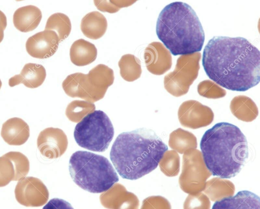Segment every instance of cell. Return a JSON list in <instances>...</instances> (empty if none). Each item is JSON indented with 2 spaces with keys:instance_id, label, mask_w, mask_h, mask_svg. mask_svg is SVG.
Masks as SVG:
<instances>
[{
  "instance_id": "2",
  "label": "cell",
  "mask_w": 260,
  "mask_h": 209,
  "mask_svg": "<svg viewBox=\"0 0 260 209\" xmlns=\"http://www.w3.org/2000/svg\"><path fill=\"white\" fill-rule=\"evenodd\" d=\"M167 150V146L153 130L141 128L119 134L110 158L122 178L135 180L155 169Z\"/></svg>"
},
{
  "instance_id": "16",
  "label": "cell",
  "mask_w": 260,
  "mask_h": 209,
  "mask_svg": "<svg viewBox=\"0 0 260 209\" xmlns=\"http://www.w3.org/2000/svg\"><path fill=\"white\" fill-rule=\"evenodd\" d=\"M1 134L8 144L20 146L24 144L28 139L29 127L22 119L12 118L3 123Z\"/></svg>"
},
{
  "instance_id": "27",
  "label": "cell",
  "mask_w": 260,
  "mask_h": 209,
  "mask_svg": "<svg viewBox=\"0 0 260 209\" xmlns=\"http://www.w3.org/2000/svg\"><path fill=\"white\" fill-rule=\"evenodd\" d=\"M95 106L91 102L85 100H75L67 107L66 114L73 122L81 120L87 114L95 111Z\"/></svg>"
},
{
  "instance_id": "7",
  "label": "cell",
  "mask_w": 260,
  "mask_h": 209,
  "mask_svg": "<svg viewBox=\"0 0 260 209\" xmlns=\"http://www.w3.org/2000/svg\"><path fill=\"white\" fill-rule=\"evenodd\" d=\"M114 134V127L108 116L102 111L95 110L77 123L74 136L81 147L103 152L108 148Z\"/></svg>"
},
{
  "instance_id": "1",
  "label": "cell",
  "mask_w": 260,
  "mask_h": 209,
  "mask_svg": "<svg viewBox=\"0 0 260 209\" xmlns=\"http://www.w3.org/2000/svg\"><path fill=\"white\" fill-rule=\"evenodd\" d=\"M202 64L208 77L219 86L245 91L260 80V52L246 39L214 36L205 46Z\"/></svg>"
},
{
  "instance_id": "19",
  "label": "cell",
  "mask_w": 260,
  "mask_h": 209,
  "mask_svg": "<svg viewBox=\"0 0 260 209\" xmlns=\"http://www.w3.org/2000/svg\"><path fill=\"white\" fill-rule=\"evenodd\" d=\"M42 17V12L39 8L28 5L19 8L15 11L13 21L16 29L26 32L36 29Z\"/></svg>"
},
{
  "instance_id": "14",
  "label": "cell",
  "mask_w": 260,
  "mask_h": 209,
  "mask_svg": "<svg viewBox=\"0 0 260 209\" xmlns=\"http://www.w3.org/2000/svg\"><path fill=\"white\" fill-rule=\"evenodd\" d=\"M144 58L147 70L153 75H161L172 66L170 51L158 42H153L148 45L144 51Z\"/></svg>"
},
{
  "instance_id": "23",
  "label": "cell",
  "mask_w": 260,
  "mask_h": 209,
  "mask_svg": "<svg viewBox=\"0 0 260 209\" xmlns=\"http://www.w3.org/2000/svg\"><path fill=\"white\" fill-rule=\"evenodd\" d=\"M205 194L212 201H218L232 197L235 191L234 184L230 181L216 177L206 183Z\"/></svg>"
},
{
  "instance_id": "17",
  "label": "cell",
  "mask_w": 260,
  "mask_h": 209,
  "mask_svg": "<svg viewBox=\"0 0 260 209\" xmlns=\"http://www.w3.org/2000/svg\"><path fill=\"white\" fill-rule=\"evenodd\" d=\"M46 77V69L42 65L28 63L24 65L19 74L10 78L9 85L14 87L23 84L28 88H36L43 83Z\"/></svg>"
},
{
  "instance_id": "35",
  "label": "cell",
  "mask_w": 260,
  "mask_h": 209,
  "mask_svg": "<svg viewBox=\"0 0 260 209\" xmlns=\"http://www.w3.org/2000/svg\"><path fill=\"white\" fill-rule=\"evenodd\" d=\"M43 209H74V208L67 201L55 198L50 200Z\"/></svg>"
},
{
  "instance_id": "22",
  "label": "cell",
  "mask_w": 260,
  "mask_h": 209,
  "mask_svg": "<svg viewBox=\"0 0 260 209\" xmlns=\"http://www.w3.org/2000/svg\"><path fill=\"white\" fill-rule=\"evenodd\" d=\"M230 110L237 119L246 122L253 121L258 114L255 102L245 95H238L234 97L231 101Z\"/></svg>"
},
{
  "instance_id": "9",
  "label": "cell",
  "mask_w": 260,
  "mask_h": 209,
  "mask_svg": "<svg viewBox=\"0 0 260 209\" xmlns=\"http://www.w3.org/2000/svg\"><path fill=\"white\" fill-rule=\"evenodd\" d=\"M211 176L200 151L190 149L184 153L182 172L179 178V186L183 192L194 195L203 191L206 181Z\"/></svg>"
},
{
  "instance_id": "30",
  "label": "cell",
  "mask_w": 260,
  "mask_h": 209,
  "mask_svg": "<svg viewBox=\"0 0 260 209\" xmlns=\"http://www.w3.org/2000/svg\"><path fill=\"white\" fill-rule=\"evenodd\" d=\"M198 92L202 96L212 99L221 98L226 95L224 89L209 80L203 81L198 84Z\"/></svg>"
},
{
  "instance_id": "12",
  "label": "cell",
  "mask_w": 260,
  "mask_h": 209,
  "mask_svg": "<svg viewBox=\"0 0 260 209\" xmlns=\"http://www.w3.org/2000/svg\"><path fill=\"white\" fill-rule=\"evenodd\" d=\"M67 146V136L63 131L58 128H47L41 131L37 138V147L40 153L49 159L61 156Z\"/></svg>"
},
{
  "instance_id": "28",
  "label": "cell",
  "mask_w": 260,
  "mask_h": 209,
  "mask_svg": "<svg viewBox=\"0 0 260 209\" xmlns=\"http://www.w3.org/2000/svg\"><path fill=\"white\" fill-rule=\"evenodd\" d=\"M162 172L166 176H176L180 170V157L174 150L167 151L159 162Z\"/></svg>"
},
{
  "instance_id": "34",
  "label": "cell",
  "mask_w": 260,
  "mask_h": 209,
  "mask_svg": "<svg viewBox=\"0 0 260 209\" xmlns=\"http://www.w3.org/2000/svg\"><path fill=\"white\" fill-rule=\"evenodd\" d=\"M141 209H171L170 202L161 196H152L145 199Z\"/></svg>"
},
{
  "instance_id": "3",
  "label": "cell",
  "mask_w": 260,
  "mask_h": 209,
  "mask_svg": "<svg viewBox=\"0 0 260 209\" xmlns=\"http://www.w3.org/2000/svg\"><path fill=\"white\" fill-rule=\"evenodd\" d=\"M200 148L211 174L223 179L237 176L248 157L245 135L237 126L227 122L218 123L207 130Z\"/></svg>"
},
{
  "instance_id": "4",
  "label": "cell",
  "mask_w": 260,
  "mask_h": 209,
  "mask_svg": "<svg viewBox=\"0 0 260 209\" xmlns=\"http://www.w3.org/2000/svg\"><path fill=\"white\" fill-rule=\"evenodd\" d=\"M158 39L173 55L199 52L205 32L193 9L181 2L171 3L161 11L156 26Z\"/></svg>"
},
{
  "instance_id": "15",
  "label": "cell",
  "mask_w": 260,
  "mask_h": 209,
  "mask_svg": "<svg viewBox=\"0 0 260 209\" xmlns=\"http://www.w3.org/2000/svg\"><path fill=\"white\" fill-rule=\"evenodd\" d=\"M109 189L108 192L100 196L102 204L108 209H139V201L133 193L126 191L124 187L119 184L115 185Z\"/></svg>"
},
{
  "instance_id": "25",
  "label": "cell",
  "mask_w": 260,
  "mask_h": 209,
  "mask_svg": "<svg viewBox=\"0 0 260 209\" xmlns=\"http://www.w3.org/2000/svg\"><path fill=\"white\" fill-rule=\"evenodd\" d=\"M121 77L127 82H133L139 79L142 74L140 60L134 55H123L118 61Z\"/></svg>"
},
{
  "instance_id": "5",
  "label": "cell",
  "mask_w": 260,
  "mask_h": 209,
  "mask_svg": "<svg viewBox=\"0 0 260 209\" xmlns=\"http://www.w3.org/2000/svg\"><path fill=\"white\" fill-rule=\"evenodd\" d=\"M69 172L77 185L93 193L106 192L119 181L107 158L88 151H78L72 155Z\"/></svg>"
},
{
  "instance_id": "10",
  "label": "cell",
  "mask_w": 260,
  "mask_h": 209,
  "mask_svg": "<svg viewBox=\"0 0 260 209\" xmlns=\"http://www.w3.org/2000/svg\"><path fill=\"white\" fill-rule=\"evenodd\" d=\"M14 192L18 202L27 207L42 206L49 198L46 186L41 180L33 177H26L19 181Z\"/></svg>"
},
{
  "instance_id": "37",
  "label": "cell",
  "mask_w": 260,
  "mask_h": 209,
  "mask_svg": "<svg viewBox=\"0 0 260 209\" xmlns=\"http://www.w3.org/2000/svg\"><path fill=\"white\" fill-rule=\"evenodd\" d=\"M2 81H1V80L0 79V89H1V87H2Z\"/></svg>"
},
{
  "instance_id": "8",
  "label": "cell",
  "mask_w": 260,
  "mask_h": 209,
  "mask_svg": "<svg viewBox=\"0 0 260 209\" xmlns=\"http://www.w3.org/2000/svg\"><path fill=\"white\" fill-rule=\"evenodd\" d=\"M200 52L181 55L174 70L164 77V87L171 95L179 97L186 94L196 79L200 69Z\"/></svg>"
},
{
  "instance_id": "24",
  "label": "cell",
  "mask_w": 260,
  "mask_h": 209,
  "mask_svg": "<svg viewBox=\"0 0 260 209\" xmlns=\"http://www.w3.org/2000/svg\"><path fill=\"white\" fill-rule=\"evenodd\" d=\"M169 145L174 151L183 154L190 149H196L197 140L192 133L179 128L170 133Z\"/></svg>"
},
{
  "instance_id": "32",
  "label": "cell",
  "mask_w": 260,
  "mask_h": 209,
  "mask_svg": "<svg viewBox=\"0 0 260 209\" xmlns=\"http://www.w3.org/2000/svg\"><path fill=\"white\" fill-rule=\"evenodd\" d=\"M211 203L208 197L203 193L189 194L183 203V209H210Z\"/></svg>"
},
{
  "instance_id": "21",
  "label": "cell",
  "mask_w": 260,
  "mask_h": 209,
  "mask_svg": "<svg viewBox=\"0 0 260 209\" xmlns=\"http://www.w3.org/2000/svg\"><path fill=\"white\" fill-rule=\"evenodd\" d=\"M71 62L75 65L82 66L93 62L97 56V49L92 43L80 39L75 41L70 50Z\"/></svg>"
},
{
  "instance_id": "20",
  "label": "cell",
  "mask_w": 260,
  "mask_h": 209,
  "mask_svg": "<svg viewBox=\"0 0 260 209\" xmlns=\"http://www.w3.org/2000/svg\"><path fill=\"white\" fill-rule=\"evenodd\" d=\"M107 26L106 18L98 11L87 13L82 19L80 24L84 35L92 40L101 38L105 33Z\"/></svg>"
},
{
  "instance_id": "33",
  "label": "cell",
  "mask_w": 260,
  "mask_h": 209,
  "mask_svg": "<svg viewBox=\"0 0 260 209\" xmlns=\"http://www.w3.org/2000/svg\"><path fill=\"white\" fill-rule=\"evenodd\" d=\"M136 1H94L97 9L102 12L115 13L121 8L128 7Z\"/></svg>"
},
{
  "instance_id": "31",
  "label": "cell",
  "mask_w": 260,
  "mask_h": 209,
  "mask_svg": "<svg viewBox=\"0 0 260 209\" xmlns=\"http://www.w3.org/2000/svg\"><path fill=\"white\" fill-rule=\"evenodd\" d=\"M15 175L14 167L11 161L5 155L0 157V187L14 181Z\"/></svg>"
},
{
  "instance_id": "29",
  "label": "cell",
  "mask_w": 260,
  "mask_h": 209,
  "mask_svg": "<svg viewBox=\"0 0 260 209\" xmlns=\"http://www.w3.org/2000/svg\"><path fill=\"white\" fill-rule=\"evenodd\" d=\"M12 162L15 169L14 181H20L24 178L29 170V161L22 153L10 151L4 154Z\"/></svg>"
},
{
  "instance_id": "26",
  "label": "cell",
  "mask_w": 260,
  "mask_h": 209,
  "mask_svg": "<svg viewBox=\"0 0 260 209\" xmlns=\"http://www.w3.org/2000/svg\"><path fill=\"white\" fill-rule=\"evenodd\" d=\"M72 29L69 17L61 13L51 15L47 19L45 30L55 31L59 38V42L69 36Z\"/></svg>"
},
{
  "instance_id": "18",
  "label": "cell",
  "mask_w": 260,
  "mask_h": 209,
  "mask_svg": "<svg viewBox=\"0 0 260 209\" xmlns=\"http://www.w3.org/2000/svg\"><path fill=\"white\" fill-rule=\"evenodd\" d=\"M212 209H260L259 198L251 192L241 191L234 196L216 201Z\"/></svg>"
},
{
  "instance_id": "13",
  "label": "cell",
  "mask_w": 260,
  "mask_h": 209,
  "mask_svg": "<svg viewBox=\"0 0 260 209\" xmlns=\"http://www.w3.org/2000/svg\"><path fill=\"white\" fill-rule=\"evenodd\" d=\"M59 43L57 33L44 30L37 32L27 40V52L32 57L46 59L52 56L57 51Z\"/></svg>"
},
{
  "instance_id": "36",
  "label": "cell",
  "mask_w": 260,
  "mask_h": 209,
  "mask_svg": "<svg viewBox=\"0 0 260 209\" xmlns=\"http://www.w3.org/2000/svg\"><path fill=\"white\" fill-rule=\"evenodd\" d=\"M7 24V17L5 14L0 10V43L3 41L4 33V31Z\"/></svg>"
},
{
  "instance_id": "11",
  "label": "cell",
  "mask_w": 260,
  "mask_h": 209,
  "mask_svg": "<svg viewBox=\"0 0 260 209\" xmlns=\"http://www.w3.org/2000/svg\"><path fill=\"white\" fill-rule=\"evenodd\" d=\"M178 116L182 126L194 129L210 125L213 120L214 113L210 108L199 101L188 100L180 106Z\"/></svg>"
},
{
  "instance_id": "6",
  "label": "cell",
  "mask_w": 260,
  "mask_h": 209,
  "mask_svg": "<svg viewBox=\"0 0 260 209\" xmlns=\"http://www.w3.org/2000/svg\"><path fill=\"white\" fill-rule=\"evenodd\" d=\"M113 69L100 64L87 74L76 73L69 75L62 83V88L69 96L79 97L89 102L102 99L109 86L114 82Z\"/></svg>"
}]
</instances>
